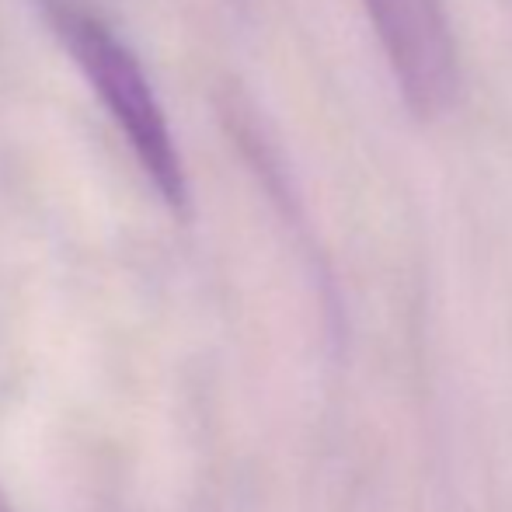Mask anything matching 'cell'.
I'll return each mask as SVG.
<instances>
[{
	"mask_svg": "<svg viewBox=\"0 0 512 512\" xmlns=\"http://www.w3.org/2000/svg\"><path fill=\"white\" fill-rule=\"evenodd\" d=\"M391 77L415 119H439L460 91V56L443 0H363Z\"/></svg>",
	"mask_w": 512,
	"mask_h": 512,
	"instance_id": "obj_2",
	"label": "cell"
},
{
	"mask_svg": "<svg viewBox=\"0 0 512 512\" xmlns=\"http://www.w3.org/2000/svg\"><path fill=\"white\" fill-rule=\"evenodd\" d=\"M0 512H14V506H11V502L4 499V492H0Z\"/></svg>",
	"mask_w": 512,
	"mask_h": 512,
	"instance_id": "obj_3",
	"label": "cell"
},
{
	"mask_svg": "<svg viewBox=\"0 0 512 512\" xmlns=\"http://www.w3.org/2000/svg\"><path fill=\"white\" fill-rule=\"evenodd\" d=\"M42 11L60 46L88 81L95 102L136 157L150 189L171 213L185 216L192 203L185 157L136 49L81 0H42Z\"/></svg>",
	"mask_w": 512,
	"mask_h": 512,
	"instance_id": "obj_1",
	"label": "cell"
}]
</instances>
